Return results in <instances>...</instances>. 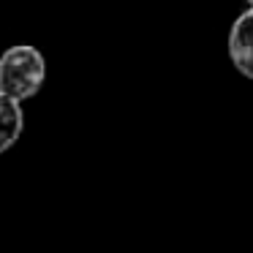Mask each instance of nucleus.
Masks as SVG:
<instances>
[{"mask_svg":"<svg viewBox=\"0 0 253 253\" xmlns=\"http://www.w3.org/2000/svg\"><path fill=\"white\" fill-rule=\"evenodd\" d=\"M229 57L242 77L253 79V8L240 14L229 36Z\"/></svg>","mask_w":253,"mask_h":253,"instance_id":"2","label":"nucleus"},{"mask_svg":"<svg viewBox=\"0 0 253 253\" xmlns=\"http://www.w3.org/2000/svg\"><path fill=\"white\" fill-rule=\"evenodd\" d=\"M248 3H251V6H253V0H248Z\"/></svg>","mask_w":253,"mask_h":253,"instance_id":"4","label":"nucleus"},{"mask_svg":"<svg viewBox=\"0 0 253 253\" xmlns=\"http://www.w3.org/2000/svg\"><path fill=\"white\" fill-rule=\"evenodd\" d=\"M22 126H25V117H22L19 101L0 90V155L17 144L19 133H22Z\"/></svg>","mask_w":253,"mask_h":253,"instance_id":"3","label":"nucleus"},{"mask_svg":"<svg viewBox=\"0 0 253 253\" xmlns=\"http://www.w3.org/2000/svg\"><path fill=\"white\" fill-rule=\"evenodd\" d=\"M46 77V63L36 46L17 44L0 55V90L11 98L25 101L41 90Z\"/></svg>","mask_w":253,"mask_h":253,"instance_id":"1","label":"nucleus"}]
</instances>
